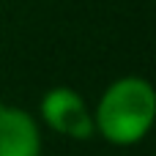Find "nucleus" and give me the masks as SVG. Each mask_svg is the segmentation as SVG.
Wrapping results in <instances>:
<instances>
[{
	"instance_id": "nucleus-3",
	"label": "nucleus",
	"mask_w": 156,
	"mask_h": 156,
	"mask_svg": "<svg viewBox=\"0 0 156 156\" xmlns=\"http://www.w3.org/2000/svg\"><path fill=\"white\" fill-rule=\"evenodd\" d=\"M0 156H41L38 126L19 107L0 104Z\"/></svg>"
},
{
	"instance_id": "nucleus-2",
	"label": "nucleus",
	"mask_w": 156,
	"mask_h": 156,
	"mask_svg": "<svg viewBox=\"0 0 156 156\" xmlns=\"http://www.w3.org/2000/svg\"><path fill=\"white\" fill-rule=\"evenodd\" d=\"M41 115L58 134L71 137V140H88L96 132L93 115H90L85 99L77 90L63 88V85L47 90V96L41 99Z\"/></svg>"
},
{
	"instance_id": "nucleus-1",
	"label": "nucleus",
	"mask_w": 156,
	"mask_h": 156,
	"mask_svg": "<svg viewBox=\"0 0 156 156\" xmlns=\"http://www.w3.org/2000/svg\"><path fill=\"white\" fill-rule=\"evenodd\" d=\"M154 115L156 93L151 82L143 77H121L99 99L93 126L115 145H134L148 134Z\"/></svg>"
}]
</instances>
